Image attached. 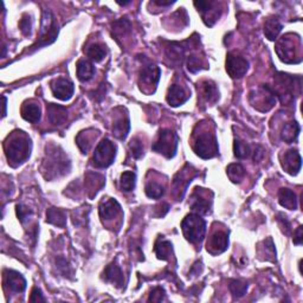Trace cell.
I'll use <instances>...</instances> for the list:
<instances>
[{"instance_id": "6da1fadb", "label": "cell", "mask_w": 303, "mask_h": 303, "mask_svg": "<svg viewBox=\"0 0 303 303\" xmlns=\"http://www.w3.org/2000/svg\"><path fill=\"white\" fill-rule=\"evenodd\" d=\"M6 156L10 162L13 165H20L24 161H26L31 153V140L27 135H25L23 131H17L10 140L6 142L5 146Z\"/></svg>"}, {"instance_id": "7a4b0ae2", "label": "cell", "mask_w": 303, "mask_h": 303, "mask_svg": "<svg viewBox=\"0 0 303 303\" xmlns=\"http://www.w3.org/2000/svg\"><path fill=\"white\" fill-rule=\"evenodd\" d=\"M70 162L63 151L58 147L46 148V159L44 161V170L47 172V177H56V175L64 174L68 172Z\"/></svg>"}, {"instance_id": "3957f363", "label": "cell", "mask_w": 303, "mask_h": 303, "mask_svg": "<svg viewBox=\"0 0 303 303\" xmlns=\"http://www.w3.org/2000/svg\"><path fill=\"white\" fill-rule=\"evenodd\" d=\"M181 229L186 239L191 243H200L205 236L206 223L197 213L188 214L181 223Z\"/></svg>"}, {"instance_id": "277c9868", "label": "cell", "mask_w": 303, "mask_h": 303, "mask_svg": "<svg viewBox=\"0 0 303 303\" xmlns=\"http://www.w3.org/2000/svg\"><path fill=\"white\" fill-rule=\"evenodd\" d=\"M178 148V136L171 129L160 130L158 140L153 145V151L165 155L166 158H173Z\"/></svg>"}, {"instance_id": "5b68a950", "label": "cell", "mask_w": 303, "mask_h": 303, "mask_svg": "<svg viewBox=\"0 0 303 303\" xmlns=\"http://www.w3.org/2000/svg\"><path fill=\"white\" fill-rule=\"evenodd\" d=\"M115 155L116 146L108 139H103L95 149L93 163L98 169H105L114 162Z\"/></svg>"}, {"instance_id": "8992f818", "label": "cell", "mask_w": 303, "mask_h": 303, "mask_svg": "<svg viewBox=\"0 0 303 303\" xmlns=\"http://www.w3.org/2000/svg\"><path fill=\"white\" fill-rule=\"evenodd\" d=\"M195 152L197 155H199L203 159H211L217 155L218 153V144L217 139L212 133L209 131H204L199 134L198 137L196 139Z\"/></svg>"}, {"instance_id": "52a82bcc", "label": "cell", "mask_w": 303, "mask_h": 303, "mask_svg": "<svg viewBox=\"0 0 303 303\" xmlns=\"http://www.w3.org/2000/svg\"><path fill=\"white\" fill-rule=\"evenodd\" d=\"M58 34V27L56 21H54V18L52 13L50 11H44L43 13V20H42V29H41V38H39V42H37L35 46L37 49L38 46L47 45V44L52 43L57 37Z\"/></svg>"}, {"instance_id": "ba28073f", "label": "cell", "mask_w": 303, "mask_h": 303, "mask_svg": "<svg viewBox=\"0 0 303 303\" xmlns=\"http://www.w3.org/2000/svg\"><path fill=\"white\" fill-rule=\"evenodd\" d=\"M250 101L253 105L261 112H268L276 103V95L272 88L269 86L263 87L261 90L256 91V94H251Z\"/></svg>"}, {"instance_id": "9c48e42d", "label": "cell", "mask_w": 303, "mask_h": 303, "mask_svg": "<svg viewBox=\"0 0 303 303\" xmlns=\"http://www.w3.org/2000/svg\"><path fill=\"white\" fill-rule=\"evenodd\" d=\"M296 51V44L294 42V38H289V35L281 38L276 45V52L279 54L280 60L286 62V63H296V61H295Z\"/></svg>"}, {"instance_id": "30bf717a", "label": "cell", "mask_w": 303, "mask_h": 303, "mask_svg": "<svg viewBox=\"0 0 303 303\" xmlns=\"http://www.w3.org/2000/svg\"><path fill=\"white\" fill-rule=\"evenodd\" d=\"M249 63L245 58L229 53L226 57V71L232 78H240L246 74Z\"/></svg>"}, {"instance_id": "8fae6325", "label": "cell", "mask_w": 303, "mask_h": 303, "mask_svg": "<svg viewBox=\"0 0 303 303\" xmlns=\"http://www.w3.org/2000/svg\"><path fill=\"white\" fill-rule=\"evenodd\" d=\"M51 90L58 100L68 101L74 95L75 87L74 83L67 78H57L51 83Z\"/></svg>"}, {"instance_id": "7c38bea8", "label": "cell", "mask_w": 303, "mask_h": 303, "mask_svg": "<svg viewBox=\"0 0 303 303\" xmlns=\"http://www.w3.org/2000/svg\"><path fill=\"white\" fill-rule=\"evenodd\" d=\"M160 76H161V70H160L159 67L153 64H148L146 67L142 68L141 75H140V85L141 87L144 86L145 88H152L155 89V87L158 86Z\"/></svg>"}, {"instance_id": "4fadbf2b", "label": "cell", "mask_w": 303, "mask_h": 303, "mask_svg": "<svg viewBox=\"0 0 303 303\" xmlns=\"http://www.w3.org/2000/svg\"><path fill=\"white\" fill-rule=\"evenodd\" d=\"M4 283L13 293H23L26 288V281L23 275L13 270H5L4 272Z\"/></svg>"}, {"instance_id": "5bb4252c", "label": "cell", "mask_w": 303, "mask_h": 303, "mask_svg": "<svg viewBox=\"0 0 303 303\" xmlns=\"http://www.w3.org/2000/svg\"><path fill=\"white\" fill-rule=\"evenodd\" d=\"M283 169L286 170L287 173L291 175H295L300 172L302 166V159L300 153L296 149H290L284 153L283 161H282Z\"/></svg>"}, {"instance_id": "9a60e30c", "label": "cell", "mask_w": 303, "mask_h": 303, "mask_svg": "<svg viewBox=\"0 0 303 303\" xmlns=\"http://www.w3.org/2000/svg\"><path fill=\"white\" fill-rule=\"evenodd\" d=\"M195 6L197 7V9H198L199 12L203 14L204 21H205V24L209 25V26H212V25L214 24V21H216L219 18L218 10L216 9V6H217L216 3H213V2H196Z\"/></svg>"}, {"instance_id": "2e32d148", "label": "cell", "mask_w": 303, "mask_h": 303, "mask_svg": "<svg viewBox=\"0 0 303 303\" xmlns=\"http://www.w3.org/2000/svg\"><path fill=\"white\" fill-rule=\"evenodd\" d=\"M229 237L225 232L217 231L214 232L207 243V251L212 255H219L228 249Z\"/></svg>"}, {"instance_id": "e0dca14e", "label": "cell", "mask_w": 303, "mask_h": 303, "mask_svg": "<svg viewBox=\"0 0 303 303\" xmlns=\"http://www.w3.org/2000/svg\"><path fill=\"white\" fill-rule=\"evenodd\" d=\"M188 98L189 94L184 87L179 85H173L169 89V94H167L166 100L169 102V104L172 105V107H179V105L184 104Z\"/></svg>"}, {"instance_id": "ac0fdd59", "label": "cell", "mask_w": 303, "mask_h": 303, "mask_svg": "<svg viewBox=\"0 0 303 303\" xmlns=\"http://www.w3.org/2000/svg\"><path fill=\"white\" fill-rule=\"evenodd\" d=\"M46 112H47V120H49L50 123H52V125L60 126V125H63V123L67 121L68 112L67 109L62 107V105L50 103L47 104Z\"/></svg>"}, {"instance_id": "d6986e66", "label": "cell", "mask_w": 303, "mask_h": 303, "mask_svg": "<svg viewBox=\"0 0 303 303\" xmlns=\"http://www.w3.org/2000/svg\"><path fill=\"white\" fill-rule=\"evenodd\" d=\"M121 210L120 204L115 199L107 198L100 204V217L103 221H111L114 217H116Z\"/></svg>"}, {"instance_id": "ffe728a7", "label": "cell", "mask_w": 303, "mask_h": 303, "mask_svg": "<svg viewBox=\"0 0 303 303\" xmlns=\"http://www.w3.org/2000/svg\"><path fill=\"white\" fill-rule=\"evenodd\" d=\"M130 123L128 116H120L115 120L114 126H113V134L115 135V137H118L119 140H125L127 135L129 133Z\"/></svg>"}, {"instance_id": "44dd1931", "label": "cell", "mask_w": 303, "mask_h": 303, "mask_svg": "<svg viewBox=\"0 0 303 303\" xmlns=\"http://www.w3.org/2000/svg\"><path fill=\"white\" fill-rule=\"evenodd\" d=\"M86 185L90 197H94L104 185V177L97 173H89L86 177Z\"/></svg>"}, {"instance_id": "7402d4cb", "label": "cell", "mask_w": 303, "mask_h": 303, "mask_svg": "<svg viewBox=\"0 0 303 303\" xmlns=\"http://www.w3.org/2000/svg\"><path fill=\"white\" fill-rule=\"evenodd\" d=\"M76 70H77V77L81 82L90 81L95 74V68L93 63L87 60L78 61L77 65H76Z\"/></svg>"}, {"instance_id": "603a6c76", "label": "cell", "mask_w": 303, "mask_h": 303, "mask_svg": "<svg viewBox=\"0 0 303 303\" xmlns=\"http://www.w3.org/2000/svg\"><path fill=\"white\" fill-rule=\"evenodd\" d=\"M279 202L281 204V206L286 207V209H288V210H296L297 209V197L289 188L280 189Z\"/></svg>"}, {"instance_id": "cb8c5ba5", "label": "cell", "mask_w": 303, "mask_h": 303, "mask_svg": "<svg viewBox=\"0 0 303 303\" xmlns=\"http://www.w3.org/2000/svg\"><path fill=\"white\" fill-rule=\"evenodd\" d=\"M41 108H39L37 103L29 102V103H25L23 109H21V116H23V119L31 123H37L41 120Z\"/></svg>"}, {"instance_id": "d4e9b609", "label": "cell", "mask_w": 303, "mask_h": 303, "mask_svg": "<svg viewBox=\"0 0 303 303\" xmlns=\"http://www.w3.org/2000/svg\"><path fill=\"white\" fill-rule=\"evenodd\" d=\"M104 279L115 284L116 287H122L123 284V273L122 270L116 265L115 263L109 264L104 270Z\"/></svg>"}, {"instance_id": "484cf974", "label": "cell", "mask_w": 303, "mask_h": 303, "mask_svg": "<svg viewBox=\"0 0 303 303\" xmlns=\"http://www.w3.org/2000/svg\"><path fill=\"white\" fill-rule=\"evenodd\" d=\"M46 222L58 226V228H64L65 224H67V216H65L63 210L51 207V209L46 211Z\"/></svg>"}, {"instance_id": "4316f807", "label": "cell", "mask_w": 303, "mask_h": 303, "mask_svg": "<svg viewBox=\"0 0 303 303\" xmlns=\"http://www.w3.org/2000/svg\"><path fill=\"white\" fill-rule=\"evenodd\" d=\"M200 94H202L203 100L206 103H213L216 102L219 97V93L217 90L216 86L212 82H203L200 86Z\"/></svg>"}, {"instance_id": "83f0119b", "label": "cell", "mask_w": 303, "mask_h": 303, "mask_svg": "<svg viewBox=\"0 0 303 303\" xmlns=\"http://www.w3.org/2000/svg\"><path fill=\"white\" fill-rule=\"evenodd\" d=\"M282 31V24L277 18H269L264 24V35L269 41H275L280 32Z\"/></svg>"}, {"instance_id": "f1b7e54d", "label": "cell", "mask_w": 303, "mask_h": 303, "mask_svg": "<svg viewBox=\"0 0 303 303\" xmlns=\"http://www.w3.org/2000/svg\"><path fill=\"white\" fill-rule=\"evenodd\" d=\"M154 250L159 260L162 261H169L173 254L172 244L166 239H159L158 242L155 243Z\"/></svg>"}, {"instance_id": "f546056e", "label": "cell", "mask_w": 303, "mask_h": 303, "mask_svg": "<svg viewBox=\"0 0 303 303\" xmlns=\"http://www.w3.org/2000/svg\"><path fill=\"white\" fill-rule=\"evenodd\" d=\"M192 209L193 211L199 213H207L210 210V203L202 193H198L196 191L195 195L192 196Z\"/></svg>"}, {"instance_id": "4dcf8cb0", "label": "cell", "mask_w": 303, "mask_h": 303, "mask_svg": "<svg viewBox=\"0 0 303 303\" xmlns=\"http://www.w3.org/2000/svg\"><path fill=\"white\" fill-rule=\"evenodd\" d=\"M300 133V126L297 122H289L283 127L282 129V140H284L287 144H291L296 140Z\"/></svg>"}, {"instance_id": "1f68e13d", "label": "cell", "mask_w": 303, "mask_h": 303, "mask_svg": "<svg viewBox=\"0 0 303 303\" xmlns=\"http://www.w3.org/2000/svg\"><path fill=\"white\" fill-rule=\"evenodd\" d=\"M86 53L87 56L94 62L103 61L105 54H107V52H105V47L102 45V44H98V43H94L88 46L86 50Z\"/></svg>"}, {"instance_id": "d6a6232c", "label": "cell", "mask_w": 303, "mask_h": 303, "mask_svg": "<svg viewBox=\"0 0 303 303\" xmlns=\"http://www.w3.org/2000/svg\"><path fill=\"white\" fill-rule=\"evenodd\" d=\"M165 193V187L159 182L154 180H149L146 185V195H147L149 198L153 199H159L161 198Z\"/></svg>"}, {"instance_id": "836d02e7", "label": "cell", "mask_w": 303, "mask_h": 303, "mask_svg": "<svg viewBox=\"0 0 303 303\" xmlns=\"http://www.w3.org/2000/svg\"><path fill=\"white\" fill-rule=\"evenodd\" d=\"M135 182H136V175L128 171V172L121 174V178H120V188L125 192H130L135 187Z\"/></svg>"}, {"instance_id": "e575fe53", "label": "cell", "mask_w": 303, "mask_h": 303, "mask_svg": "<svg viewBox=\"0 0 303 303\" xmlns=\"http://www.w3.org/2000/svg\"><path fill=\"white\" fill-rule=\"evenodd\" d=\"M226 173H228L230 180L233 182H239L245 175V170L239 163H231L226 170Z\"/></svg>"}, {"instance_id": "d590c367", "label": "cell", "mask_w": 303, "mask_h": 303, "mask_svg": "<svg viewBox=\"0 0 303 303\" xmlns=\"http://www.w3.org/2000/svg\"><path fill=\"white\" fill-rule=\"evenodd\" d=\"M229 288H230V291H231V294L233 295V296L242 297L246 293L247 284L245 282H243V281L232 280V281H230Z\"/></svg>"}, {"instance_id": "8d00e7d4", "label": "cell", "mask_w": 303, "mask_h": 303, "mask_svg": "<svg viewBox=\"0 0 303 303\" xmlns=\"http://www.w3.org/2000/svg\"><path fill=\"white\" fill-rule=\"evenodd\" d=\"M233 151H235V156L238 159H245L250 154V147L246 142L236 140L233 145Z\"/></svg>"}, {"instance_id": "74e56055", "label": "cell", "mask_w": 303, "mask_h": 303, "mask_svg": "<svg viewBox=\"0 0 303 303\" xmlns=\"http://www.w3.org/2000/svg\"><path fill=\"white\" fill-rule=\"evenodd\" d=\"M76 142H77L79 149H81L82 153L87 154L88 151H89L91 147V139L89 137L87 131H82V133L78 134L77 139H76Z\"/></svg>"}, {"instance_id": "f35d334b", "label": "cell", "mask_w": 303, "mask_h": 303, "mask_svg": "<svg viewBox=\"0 0 303 303\" xmlns=\"http://www.w3.org/2000/svg\"><path fill=\"white\" fill-rule=\"evenodd\" d=\"M129 148L135 159H140L142 154H144V145H142V142L137 137H135L130 141Z\"/></svg>"}, {"instance_id": "ab89813d", "label": "cell", "mask_w": 303, "mask_h": 303, "mask_svg": "<svg viewBox=\"0 0 303 303\" xmlns=\"http://www.w3.org/2000/svg\"><path fill=\"white\" fill-rule=\"evenodd\" d=\"M187 69L188 71L193 72V74H196V72H198L199 70H202L204 69V65H203V62L202 60L198 56H191L188 57L187 60Z\"/></svg>"}, {"instance_id": "60d3db41", "label": "cell", "mask_w": 303, "mask_h": 303, "mask_svg": "<svg viewBox=\"0 0 303 303\" xmlns=\"http://www.w3.org/2000/svg\"><path fill=\"white\" fill-rule=\"evenodd\" d=\"M19 27H20V31L23 32L25 36H30L31 35L32 21H31L30 16H27V14H24L23 18L20 19Z\"/></svg>"}, {"instance_id": "b9f144b4", "label": "cell", "mask_w": 303, "mask_h": 303, "mask_svg": "<svg viewBox=\"0 0 303 303\" xmlns=\"http://www.w3.org/2000/svg\"><path fill=\"white\" fill-rule=\"evenodd\" d=\"M163 298H165V291H163L162 288L160 287L153 289L151 295H149V301L160 302V301H163Z\"/></svg>"}, {"instance_id": "7bdbcfd3", "label": "cell", "mask_w": 303, "mask_h": 303, "mask_svg": "<svg viewBox=\"0 0 303 303\" xmlns=\"http://www.w3.org/2000/svg\"><path fill=\"white\" fill-rule=\"evenodd\" d=\"M17 214H18V218H19V221L21 223H25V221L30 217L31 211L29 210L27 207H24L23 205H18L17 206Z\"/></svg>"}, {"instance_id": "ee69618b", "label": "cell", "mask_w": 303, "mask_h": 303, "mask_svg": "<svg viewBox=\"0 0 303 303\" xmlns=\"http://www.w3.org/2000/svg\"><path fill=\"white\" fill-rule=\"evenodd\" d=\"M30 301L31 302H44L45 301V297L43 296L41 289H38V288H34V290H32L31 296H30Z\"/></svg>"}, {"instance_id": "f6af8a7d", "label": "cell", "mask_w": 303, "mask_h": 303, "mask_svg": "<svg viewBox=\"0 0 303 303\" xmlns=\"http://www.w3.org/2000/svg\"><path fill=\"white\" fill-rule=\"evenodd\" d=\"M294 243L300 245L302 243V226H298L296 231H295V237H294Z\"/></svg>"}, {"instance_id": "bcb514c9", "label": "cell", "mask_w": 303, "mask_h": 303, "mask_svg": "<svg viewBox=\"0 0 303 303\" xmlns=\"http://www.w3.org/2000/svg\"><path fill=\"white\" fill-rule=\"evenodd\" d=\"M174 2H155V4H158L160 6H170L172 5Z\"/></svg>"}, {"instance_id": "7dc6e473", "label": "cell", "mask_w": 303, "mask_h": 303, "mask_svg": "<svg viewBox=\"0 0 303 303\" xmlns=\"http://www.w3.org/2000/svg\"><path fill=\"white\" fill-rule=\"evenodd\" d=\"M3 100H4V112H3L4 114H3V115L5 116V115H6V102H7V100H6V97H5V96L3 97Z\"/></svg>"}]
</instances>
